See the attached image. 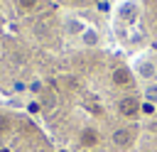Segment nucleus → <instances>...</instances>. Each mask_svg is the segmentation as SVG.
<instances>
[{"instance_id": "nucleus-1", "label": "nucleus", "mask_w": 157, "mask_h": 152, "mask_svg": "<svg viewBox=\"0 0 157 152\" xmlns=\"http://www.w3.org/2000/svg\"><path fill=\"white\" fill-rule=\"evenodd\" d=\"M34 110L66 152H128L145 108L137 78L118 54L69 47L37 86Z\"/></svg>"}, {"instance_id": "nucleus-4", "label": "nucleus", "mask_w": 157, "mask_h": 152, "mask_svg": "<svg viewBox=\"0 0 157 152\" xmlns=\"http://www.w3.org/2000/svg\"><path fill=\"white\" fill-rule=\"evenodd\" d=\"M142 29L157 47V0H142Z\"/></svg>"}, {"instance_id": "nucleus-6", "label": "nucleus", "mask_w": 157, "mask_h": 152, "mask_svg": "<svg viewBox=\"0 0 157 152\" xmlns=\"http://www.w3.org/2000/svg\"><path fill=\"white\" fill-rule=\"evenodd\" d=\"M142 152H157V118H155V123H152V127L142 142Z\"/></svg>"}, {"instance_id": "nucleus-5", "label": "nucleus", "mask_w": 157, "mask_h": 152, "mask_svg": "<svg viewBox=\"0 0 157 152\" xmlns=\"http://www.w3.org/2000/svg\"><path fill=\"white\" fill-rule=\"evenodd\" d=\"M54 5H59L61 10L66 7V10H88V7H96V5H101V2H105V0H52Z\"/></svg>"}, {"instance_id": "nucleus-3", "label": "nucleus", "mask_w": 157, "mask_h": 152, "mask_svg": "<svg viewBox=\"0 0 157 152\" xmlns=\"http://www.w3.org/2000/svg\"><path fill=\"white\" fill-rule=\"evenodd\" d=\"M0 152H54V145L29 113L0 103Z\"/></svg>"}, {"instance_id": "nucleus-2", "label": "nucleus", "mask_w": 157, "mask_h": 152, "mask_svg": "<svg viewBox=\"0 0 157 152\" xmlns=\"http://www.w3.org/2000/svg\"><path fill=\"white\" fill-rule=\"evenodd\" d=\"M66 49V20L59 5L0 0V96L34 93Z\"/></svg>"}]
</instances>
